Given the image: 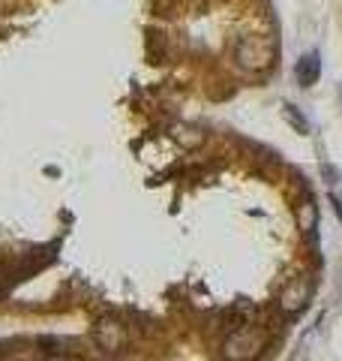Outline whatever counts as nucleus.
Instances as JSON below:
<instances>
[{"instance_id": "nucleus-1", "label": "nucleus", "mask_w": 342, "mask_h": 361, "mask_svg": "<svg viewBox=\"0 0 342 361\" xmlns=\"http://www.w3.org/2000/svg\"><path fill=\"white\" fill-rule=\"evenodd\" d=\"M277 39L265 37V33H243L234 42V61L243 73H267L277 63Z\"/></svg>"}, {"instance_id": "nucleus-2", "label": "nucleus", "mask_w": 342, "mask_h": 361, "mask_svg": "<svg viewBox=\"0 0 342 361\" xmlns=\"http://www.w3.org/2000/svg\"><path fill=\"white\" fill-rule=\"evenodd\" d=\"M267 346V334L258 325H241L228 331L222 341V358L225 361H255Z\"/></svg>"}, {"instance_id": "nucleus-3", "label": "nucleus", "mask_w": 342, "mask_h": 361, "mask_svg": "<svg viewBox=\"0 0 342 361\" xmlns=\"http://www.w3.org/2000/svg\"><path fill=\"white\" fill-rule=\"evenodd\" d=\"M94 343H96L106 355H120L123 346L129 343L127 325H123L118 316H102V319L94 325Z\"/></svg>"}, {"instance_id": "nucleus-4", "label": "nucleus", "mask_w": 342, "mask_h": 361, "mask_svg": "<svg viewBox=\"0 0 342 361\" xmlns=\"http://www.w3.org/2000/svg\"><path fill=\"white\" fill-rule=\"evenodd\" d=\"M312 295V283L306 274H294L289 283L279 289V310L282 313H300Z\"/></svg>"}, {"instance_id": "nucleus-5", "label": "nucleus", "mask_w": 342, "mask_h": 361, "mask_svg": "<svg viewBox=\"0 0 342 361\" xmlns=\"http://www.w3.org/2000/svg\"><path fill=\"white\" fill-rule=\"evenodd\" d=\"M294 75H298L300 87H312L318 82V75H322V61H318V51L303 54V58L298 61V66H294Z\"/></svg>"}, {"instance_id": "nucleus-6", "label": "nucleus", "mask_w": 342, "mask_h": 361, "mask_svg": "<svg viewBox=\"0 0 342 361\" xmlns=\"http://www.w3.org/2000/svg\"><path fill=\"white\" fill-rule=\"evenodd\" d=\"M171 135H175L184 148H198L204 142V133L198 127H192V123H177V127H171Z\"/></svg>"}, {"instance_id": "nucleus-7", "label": "nucleus", "mask_w": 342, "mask_h": 361, "mask_svg": "<svg viewBox=\"0 0 342 361\" xmlns=\"http://www.w3.org/2000/svg\"><path fill=\"white\" fill-rule=\"evenodd\" d=\"M282 118L285 121H289L291 123V127L294 130H298V133H310V121H306L303 115H300V111H298V106H291V103H282Z\"/></svg>"}, {"instance_id": "nucleus-8", "label": "nucleus", "mask_w": 342, "mask_h": 361, "mask_svg": "<svg viewBox=\"0 0 342 361\" xmlns=\"http://www.w3.org/2000/svg\"><path fill=\"white\" fill-rule=\"evenodd\" d=\"M298 220H300V229H303V232H312V229H315V223H318V211H315V205H312L310 199H306L303 205H300Z\"/></svg>"}, {"instance_id": "nucleus-9", "label": "nucleus", "mask_w": 342, "mask_h": 361, "mask_svg": "<svg viewBox=\"0 0 342 361\" xmlns=\"http://www.w3.org/2000/svg\"><path fill=\"white\" fill-rule=\"evenodd\" d=\"M45 361H84V358L70 355V353H51V355H45Z\"/></svg>"}, {"instance_id": "nucleus-10", "label": "nucleus", "mask_w": 342, "mask_h": 361, "mask_svg": "<svg viewBox=\"0 0 342 361\" xmlns=\"http://www.w3.org/2000/svg\"><path fill=\"white\" fill-rule=\"evenodd\" d=\"M339 103H342V85H339Z\"/></svg>"}]
</instances>
